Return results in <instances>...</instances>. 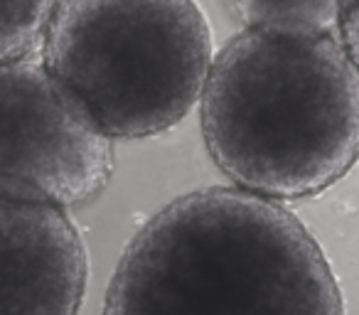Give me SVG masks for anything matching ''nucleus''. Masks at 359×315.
Returning a JSON list of instances; mask_svg holds the SVG:
<instances>
[{
	"label": "nucleus",
	"instance_id": "f257e3e1",
	"mask_svg": "<svg viewBox=\"0 0 359 315\" xmlns=\"http://www.w3.org/2000/svg\"><path fill=\"white\" fill-rule=\"evenodd\" d=\"M101 315H344V305L293 212L239 187H205L135 232Z\"/></svg>",
	"mask_w": 359,
	"mask_h": 315
},
{
	"label": "nucleus",
	"instance_id": "f03ea898",
	"mask_svg": "<svg viewBox=\"0 0 359 315\" xmlns=\"http://www.w3.org/2000/svg\"><path fill=\"white\" fill-rule=\"evenodd\" d=\"M200 123L234 187L320 195L359 158V69L334 32L249 25L212 60Z\"/></svg>",
	"mask_w": 359,
	"mask_h": 315
},
{
	"label": "nucleus",
	"instance_id": "7ed1b4c3",
	"mask_svg": "<svg viewBox=\"0 0 359 315\" xmlns=\"http://www.w3.org/2000/svg\"><path fill=\"white\" fill-rule=\"evenodd\" d=\"M42 45V65L114 140L177 126L215 60L195 0H60Z\"/></svg>",
	"mask_w": 359,
	"mask_h": 315
},
{
	"label": "nucleus",
	"instance_id": "20e7f679",
	"mask_svg": "<svg viewBox=\"0 0 359 315\" xmlns=\"http://www.w3.org/2000/svg\"><path fill=\"white\" fill-rule=\"evenodd\" d=\"M114 138L45 65L0 67V195L62 210L109 187Z\"/></svg>",
	"mask_w": 359,
	"mask_h": 315
},
{
	"label": "nucleus",
	"instance_id": "39448f33",
	"mask_svg": "<svg viewBox=\"0 0 359 315\" xmlns=\"http://www.w3.org/2000/svg\"><path fill=\"white\" fill-rule=\"evenodd\" d=\"M89 261L67 210L0 195V315H76Z\"/></svg>",
	"mask_w": 359,
	"mask_h": 315
},
{
	"label": "nucleus",
	"instance_id": "423d86ee",
	"mask_svg": "<svg viewBox=\"0 0 359 315\" xmlns=\"http://www.w3.org/2000/svg\"><path fill=\"white\" fill-rule=\"evenodd\" d=\"M229 11L249 25L334 32L337 0H226Z\"/></svg>",
	"mask_w": 359,
	"mask_h": 315
},
{
	"label": "nucleus",
	"instance_id": "0eeeda50",
	"mask_svg": "<svg viewBox=\"0 0 359 315\" xmlns=\"http://www.w3.org/2000/svg\"><path fill=\"white\" fill-rule=\"evenodd\" d=\"M60 0H0V67L20 62L45 40Z\"/></svg>",
	"mask_w": 359,
	"mask_h": 315
},
{
	"label": "nucleus",
	"instance_id": "6e6552de",
	"mask_svg": "<svg viewBox=\"0 0 359 315\" xmlns=\"http://www.w3.org/2000/svg\"><path fill=\"white\" fill-rule=\"evenodd\" d=\"M334 35L344 52L359 69V0H337V25Z\"/></svg>",
	"mask_w": 359,
	"mask_h": 315
}]
</instances>
